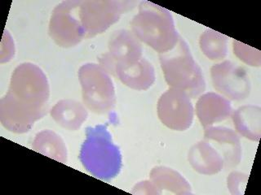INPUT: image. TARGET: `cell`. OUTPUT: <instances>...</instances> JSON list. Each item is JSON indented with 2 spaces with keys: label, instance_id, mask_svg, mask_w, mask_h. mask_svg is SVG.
Segmentation results:
<instances>
[{
  "label": "cell",
  "instance_id": "cell-1",
  "mask_svg": "<svg viewBox=\"0 0 261 195\" xmlns=\"http://www.w3.org/2000/svg\"><path fill=\"white\" fill-rule=\"evenodd\" d=\"M80 160L94 177L108 181L116 177L122 168L120 150L104 124L87 128L80 151Z\"/></svg>",
  "mask_w": 261,
  "mask_h": 195
},
{
  "label": "cell",
  "instance_id": "cell-2",
  "mask_svg": "<svg viewBox=\"0 0 261 195\" xmlns=\"http://www.w3.org/2000/svg\"><path fill=\"white\" fill-rule=\"evenodd\" d=\"M130 26L139 40L159 54L170 51L179 40L169 11L152 3H141L139 13L133 18Z\"/></svg>",
  "mask_w": 261,
  "mask_h": 195
},
{
  "label": "cell",
  "instance_id": "cell-3",
  "mask_svg": "<svg viewBox=\"0 0 261 195\" xmlns=\"http://www.w3.org/2000/svg\"><path fill=\"white\" fill-rule=\"evenodd\" d=\"M166 81L173 89L194 98L204 91L206 85L202 70L196 63L186 41L179 37L173 48L159 55Z\"/></svg>",
  "mask_w": 261,
  "mask_h": 195
},
{
  "label": "cell",
  "instance_id": "cell-4",
  "mask_svg": "<svg viewBox=\"0 0 261 195\" xmlns=\"http://www.w3.org/2000/svg\"><path fill=\"white\" fill-rule=\"evenodd\" d=\"M16 104L44 116L50 95L47 77L37 65L24 63L15 69L6 93Z\"/></svg>",
  "mask_w": 261,
  "mask_h": 195
},
{
  "label": "cell",
  "instance_id": "cell-5",
  "mask_svg": "<svg viewBox=\"0 0 261 195\" xmlns=\"http://www.w3.org/2000/svg\"><path fill=\"white\" fill-rule=\"evenodd\" d=\"M83 100L88 109L97 114L110 112L115 105V90L108 73L100 65L87 63L79 72Z\"/></svg>",
  "mask_w": 261,
  "mask_h": 195
},
{
  "label": "cell",
  "instance_id": "cell-6",
  "mask_svg": "<svg viewBox=\"0 0 261 195\" xmlns=\"http://www.w3.org/2000/svg\"><path fill=\"white\" fill-rule=\"evenodd\" d=\"M82 1H66L56 7L49 23V35L60 47H71L85 39L80 19Z\"/></svg>",
  "mask_w": 261,
  "mask_h": 195
},
{
  "label": "cell",
  "instance_id": "cell-7",
  "mask_svg": "<svg viewBox=\"0 0 261 195\" xmlns=\"http://www.w3.org/2000/svg\"><path fill=\"white\" fill-rule=\"evenodd\" d=\"M133 2L82 1L80 19L85 39L99 35L118 21L123 12L133 8Z\"/></svg>",
  "mask_w": 261,
  "mask_h": 195
},
{
  "label": "cell",
  "instance_id": "cell-8",
  "mask_svg": "<svg viewBox=\"0 0 261 195\" xmlns=\"http://www.w3.org/2000/svg\"><path fill=\"white\" fill-rule=\"evenodd\" d=\"M158 116L162 123L171 129L183 131L190 128L194 119L190 96L179 89H168L159 99Z\"/></svg>",
  "mask_w": 261,
  "mask_h": 195
},
{
  "label": "cell",
  "instance_id": "cell-9",
  "mask_svg": "<svg viewBox=\"0 0 261 195\" xmlns=\"http://www.w3.org/2000/svg\"><path fill=\"white\" fill-rule=\"evenodd\" d=\"M212 77L215 89L230 100H244L251 91L246 71L229 61L213 66Z\"/></svg>",
  "mask_w": 261,
  "mask_h": 195
},
{
  "label": "cell",
  "instance_id": "cell-10",
  "mask_svg": "<svg viewBox=\"0 0 261 195\" xmlns=\"http://www.w3.org/2000/svg\"><path fill=\"white\" fill-rule=\"evenodd\" d=\"M43 116L15 103L7 94L0 101V121L11 132L24 134Z\"/></svg>",
  "mask_w": 261,
  "mask_h": 195
},
{
  "label": "cell",
  "instance_id": "cell-11",
  "mask_svg": "<svg viewBox=\"0 0 261 195\" xmlns=\"http://www.w3.org/2000/svg\"><path fill=\"white\" fill-rule=\"evenodd\" d=\"M108 55L118 65L137 63L142 58V47L134 34L127 30L114 32L109 42Z\"/></svg>",
  "mask_w": 261,
  "mask_h": 195
},
{
  "label": "cell",
  "instance_id": "cell-12",
  "mask_svg": "<svg viewBox=\"0 0 261 195\" xmlns=\"http://www.w3.org/2000/svg\"><path fill=\"white\" fill-rule=\"evenodd\" d=\"M205 139L218 147L226 168H232L240 162L242 147L240 140L232 129L224 127H207Z\"/></svg>",
  "mask_w": 261,
  "mask_h": 195
},
{
  "label": "cell",
  "instance_id": "cell-13",
  "mask_svg": "<svg viewBox=\"0 0 261 195\" xmlns=\"http://www.w3.org/2000/svg\"><path fill=\"white\" fill-rule=\"evenodd\" d=\"M115 76L126 86L137 90L149 89L155 81L154 69L144 58L133 64L116 66Z\"/></svg>",
  "mask_w": 261,
  "mask_h": 195
},
{
  "label": "cell",
  "instance_id": "cell-14",
  "mask_svg": "<svg viewBox=\"0 0 261 195\" xmlns=\"http://www.w3.org/2000/svg\"><path fill=\"white\" fill-rule=\"evenodd\" d=\"M228 100L214 93L204 94L198 100L196 112L202 125L209 127L216 122L225 120L232 114Z\"/></svg>",
  "mask_w": 261,
  "mask_h": 195
},
{
  "label": "cell",
  "instance_id": "cell-15",
  "mask_svg": "<svg viewBox=\"0 0 261 195\" xmlns=\"http://www.w3.org/2000/svg\"><path fill=\"white\" fill-rule=\"evenodd\" d=\"M189 161L194 170L205 175H212L221 171L224 159L218 150L207 142L194 145L189 154Z\"/></svg>",
  "mask_w": 261,
  "mask_h": 195
},
{
  "label": "cell",
  "instance_id": "cell-16",
  "mask_svg": "<svg viewBox=\"0 0 261 195\" xmlns=\"http://www.w3.org/2000/svg\"><path fill=\"white\" fill-rule=\"evenodd\" d=\"M51 116L62 128L75 131L87 120V110L79 102L74 100H61L51 110Z\"/></svg>",
  "mask_w": 261,
  "mask_h": 195
},
{
  "label": "cell",
  "instance_id": "cell-17",
  "mask_svg": "<svg viewBox=\"0 0 261 195\" xmlns=\"http://www.w3.org/2000/svg\"><path fill=\"white\" fill-rule=\"evenodd\" d=\"M260 108L256 106H244L232 114L237 131L255 142H259L260 138Z\"/></svg>",
  "mask_w": 261,
  "mask_h": 195
},
{
  "label": "cell",
  "instance_id": "cell-18",
  "mask_svg": "<svg viewBox=\"0 0 261 195\" xmlns=\"http://www.w3.org/2000/svg\"><path fill=\"white\" fill-rule=\"evenodd\" d=\"M33 149L37 152L56 160L65 164L67 161V150L65 142L59 135L51 130H43L35 137Z\"/></svg>",
  "mask_w": 261,
  "mask_h": 195
},
{
  "label": "cell",
  "instance_id": "cell-19",
  "mask_svg": "<svg viewBox=\"0 0 261 195\" xmlns=\"http://www.w3.org/2000/svg\"><path fill=\"white\" fill-rule=\"evenodd\" d=\"M150 179L159 189H166L179 194L191 193V188L186 179L169 168H155L151 172Z\"/></svg>",
  "mask_w": 261,
  "mask_h": 195
},
{
  "label": "cell",
  "instance_id": "cell-20",
  "mask_svg": "<svg viewBox=\"0 0 261 195\" xmlns=\"http://www.w3.org/2000/svg\"><path fill=\"white\" fill-rule=\"evenodd\" d=\"M200 46L204 54L213 60L221 59L227 55V38L213 30L204 32L200 39Z\"/></svg>",
  "mask_w": 261,
  "mask_h": 195
},
{
  "label": "cell",
  "instance_id": "cell-21",
  "mask_svg": "<svg viewBox=\"0 0 261 195\" xmlns=\"http://www.w3.org/2000/svg\"><path fill=\"white\" fill-rule=\"evenodd\" d=\"M251 47L243 43H239L237 41L233 42V49H234V54L240 58L241 60L244 61L245 63L251 64V66H259L260 64V54L258 51L255 53V51L251 53H248L249 50Z\"/></svg>",
  "mask_w": 261,
  "mask_h": 195
},
{
  "label": "cell",
  "instance_id": "cell-22",
  "mask_svg": "<svg viewBox=\"0 0 261 195\" xmlns=\"http://www.w3.org/2000/svg\"><path fill=\"white\" fill-rule=\"evenodd\" d=\"M248 180V176L247 175L243 174L240 173H232L229 175L228 177V187L229 190L231 191L232 193H238V194H243V192L242 189L244 190L245 186L246 185L243 184H247V181Z\"/></svg>",
  "mask_w": 261,
  "mask_h": 195
}]
</instances>
